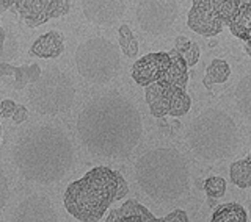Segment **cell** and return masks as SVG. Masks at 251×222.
Segmentation results:
<instances>
[{
    "instance_id": "obj_13",
    "label": "cell",
    "mask_w": 251,
    "mask_h": 222,
    "mask_svg": "<svg viewBox=\"0 0 251 222\" xmlns=\"http://www.w3.org/2000/svg\"><path fill=\"white\" fill-rule=\"evenodd\" d=\"M187 25L201 36H217L222 33L223 22L212 6L210 0H193L192 10L188 11Z\"/></svg>"
},
{
    "instance_id": "obj_7",
    "label": "cell",
    "mask_w": 251,
    "mask_h": 222,
    "mask_svg": "<svg viewBox=\"0 0 251 222\" xmlns=\"http://www.w3.org/2000/svg\"><path fill=\"white\" fill-rule=\"evenodd\" d=\"M75 88L71 77L57 67L44 70L28 88V100L38 114H60L74 104Z\"/></svg>"
},
{
    "instance_id": "obj_33",
    "label": "cell",
    "mask_w": 251,
    "mask_h": 222,
    "mask_svg": "<svg viewBox=\"0 0 251 222\" xmlns=\"http://www.w3.org/2000/svg\"><path fill=\"white\" fill-rule=\"evenodd\" d=\"M5 41H6V35H5V30L0 27V61H2L3 57V50H5Z\"/></svg>"
},
{
    "instance_id": "obj_29",
    "label": "cell",
    "mask_w": 251,
    "mask_h": 222,
    "mask_svg": "<svg viewBox=\"0 0 251 222\" xmlns=\"http://www.w3.org/2000/svg\"><path fill=\"white\" fill-rule=\"evenodd\" d=\"M162 222H188V216L184 210H173L170 215L160 218Z\"/></svg>"
},
{
    "instance_id": "obj_17",
    "label": "cell",
    "mask_w": 251,
    "mask_h": 222,
    "mask_svg": "<svg viewBox=\"0 0 251 222\" xmlns=\"http://www.w3.org/2000/svg\"><path fill=\"white\" fill-rule=\"evenodd\" d=\"M234 102L243 121L251 125V72L242 77L237 86H235Z\"/></svg>"
},
{
    "instance_id": "obj_26",
    "label": "cell",
    "mask_w": 251,
    "mask_h": 222,
    "mask_svg": "<svg viewBox=\"0 0 251 222\" xmlns=\"http://www.w3.org/2000/svg\"><path fill=\"white\" fill-rule=\"evenodd\" d=\"M210 2H212V6H214V10L217 11V14L220 16V19H222L223 25L225 23L229 25V22L232 21L235 13H237L240 8L239 0H210Z\"/></svg>"
},
{
    "instance_id": "obj_18",
    "label": "cell",
    "mask_w": 251,
    "mask_h": 222,
    "mask_svg": "<svg viewBox=\"0 0 251 222\" xmlns=\"http://www.w3.org/2000/svg\"><path fill=\"white\" fill-rule=\"evenodd\" d=\"M170 58H171V66L170 70L167 72L162 80H167L171 85H176L179 88L185 89L187 88V83H188V66L184 60V57L180 55L179 52H176L173 49L171 52H168Z\"/></svg>"
},
{
    "instance_id": "obj_20",
    "label": "cell",
    "mask_w": 251,
    "mask_h": 222,
    "mask_svg": "<svg viewBox=\"0 0 251 222\" xmlns=\"http://www.w3.org/2000/svg\"><path fill=\"white\" fill-rule=\"evenodd\" d=\"M210 222H248V215L239 203H223L217 207Z\"/></svg>"
},
{
    "instance_id": "obj_35",
    "label": "cell",
    "mask_w": 251,
    "mask_h": 222,
    "mask_svg": "<svg viewBox=\"0 0 251 222\" xmlns=\"http://www.w3.org/2000/svg\"><path fill=\"white\" fill-rule=\"evenodd\" d=\"M245 52H247V55H250V57H251V41L245 43Z\"/></svg>"
},
{
    "instance_id": "obj_36",
    "label": "cell",
    "mask_w": 251,
    "mask_h": 222,
    "mask_svg": "<svg viewBox=\"0 0 251 222\" xmlns=\"http://www.w3.org/2000/svg\"><path fill=\"white\" fill-rule=\"evenodd\" d=\"M240 5H251V0H239Z\"/></svg>"
},
{
    "instance_id": "obj_23",
    "label": "cell",
    "mask_w": 251,
    "mask_h": 222,
    "mask_svg": "<svg viewBox=\"0 0 251 222\" xmlns=\"http://www.w3.org/2000/svg\"><path fill=\"white\" fill-rule=\"evenodd\" d=\"M175 50L182 55L188 67L196 66V63L200 61V55H201L200 45L193 41H190L187 36H177L176 38Z\"/></svg>"
},
{
    "instance_id": "obj_38",
    "label": "cell",
    "mask_w": 251,
    "mask_h": 222,
    "mask_svg": "<svg viewBox=\"0 0 251 222\" xmlns=\"http://www.w3.org/2000/svg\"><path fill=\"white\" fill-rule=\"evenodd\" d=\"M0 141H2V129H0Z\"/></svg>"
},
{
    "instance_id": "obj_12",
    "label": "cell",
    "mask_w": 251,
    "mask_h": 222,
    "mask_svg": "<svg viewBox=\"0 0 251 222\" xmlns=\"http://www.w3.org/2000/svg\"><path fill=\"white\" fill-rule=\"evenodd\" d=\"M171 66V58L168 53H148L135 61L132 67V78L140 86H149L162 80L167 75Z\"/></svg>"
},
{
    "instance_id": "obj_10",
    "label": "cell",
    "mask_w": 251,
    "mask_h": 222,
    "mask_svg": "<svg viewBox=\"0 0 251 222\" xmlns=\"http://www.w3.org/2000/svg\"><path fill=\"white\" fill-rule=\"evenodd\" d=\"M71 0H18L13 11L18 10L28 27L35 28L47 21L69 13Z\"/></svg>"
},
{
    "instance_id": "obj_32",
    "label": "cell",
    "mask_w": 251,
    "mask_h": 222,
    "mask_svg": "<svg viewBox=\"0 0 251 222\" xmlns=\"http://www.w3.org/2000/svg\"><path fill=\"white\" fill-rule=\"evenodd\" d=\"M16 66H11L10 63H3L0 61V77H10L14 75Z\"/></svg>"
},
{
    "instance_id": "obj_19",
    "label": "cell",
    "mask_w": 251,
    "mask_h": 222,
    "mask_svg": "<svg viewBox=\"0 0 251 222\" xmlns=\"http://www.w3.org/2000/svg\"><path fill=\"white\" fill-rule=\"evenodd\" d=\"M229 30L242 41H251V5H240L239 11L229 22Z\"/></svg>"
},
{
    "instance_id": "obj_24",
    "label": "cell",
    "mask_w": 251,
    "mask_h": 222,
    "mask_svg": "<svg viewBox=\"0 0 251 222\" xmlns=\"http://www.w3.org/2000/svg\"><path fill=\"white\" fill-rule=\"evenodd\" d=\"M43 70L38 65H27V66H21V67H16L14 70V77H16V82L13 83V86L16 89H24L25 86L30 83H35L39 77H41Z\"/></svg>"
},
{
    "instance_id": "obj_4",
    "label": "cell",
    "mask_w": 251,
    "mask_h": 222,
    "mask_svg": "<svg viewBox=\"0 0 251 222\" xmlns=\"http://www.w3.org/2000/svg\"><path fill=\"white\" fill-rule=\"evenodd\" d=\"M127 194L129 185L120 172L98 166L68 185L63 202L66 211L77 221L98 222L104 218L110 205Z\"/></svg>"
},
{
    "instance_id": "obj_2",
    "label": "cell",
    "mask_w": 251,
    "mask_h": 222,
    "mask_svg": "<svg viewBox=\"0 0 251 222\" xmlns=\"http://www.w3.org/2000/svg\"><path fill=\"white\" fill-rule=\"evenodd\" d=\"M11 155L22 178L44 186L60 181L74 163L73 142L53 125H38L24 132Z\"/></svg>"
},
{
    "instance_id": "obj_25",
    "label": "cell",
    "mask_w": 251,
    "mask_h": 222,
    "mask_svg": "<svg viewBox=\"0 0 251 222\" xmlns=\"http://www.w3.org/2000/svg\"><path fill=\"white\" fill-rule=\"evenodd\" d=\"M118 35H120V47L123 53L127 58H135L138 55V43L135 36H133L129 25H121L118 28Z\"/></svg>"
},
{
    "instance_id": "obj_37",
    "label": "cell",
    "mask_w": 251,
    "mask_h": 222,
    "mask_svg": "<svg viewBox=\"0 0 251 222\" xmlns=\"http://www.w3.org/2000/svg\"><path fill=\"white\" fill-rule=\"evenodd\" d=\"M5 11H6V10H5V8H3L2 5H0V16H2V14H3Z\"/></svg>"
},
{
    "instance_id": "obj_16",
    "label": "cell",
    "mask_w": 251,
    "mask_h": 222,
    "mask_svg": "<svg viewBox=\"0 0 251 222\" xmlns=\"http://www.w3.org/2000/svg\"><path fill=\"white\" fill-rule=\"evenodd\" d=\"M65 49V36L60 31H49V33L38 38L30 47V53L39 58H57Z\"/></svg>"
},
{
    "instance_id": "obj_21",
    "label": "cell",
    "mask_w": 251,
    "mask_h": 222,
    "mask_svg": "<svg viewBox=\"0 0 251 222\" xmlns=\"http://www.w3.org/2000/svg\"><path fill=\"white\" fill-rule=\"evenodd\" d=\"M229 75H231L229 65L222 58H215L209 63V66L206 69V75L202 78V85L206 88H210L212 85L225 83L229 78Z\"/></svg>"
},
{
    "instance_id": "obj_9",
    "label": "cell",
    "mask_w": 251,
    "mask_h": 222,
    "mask_svg": "<svg viewBox=\"0 0 251 222\" xmlns=\"http://www.w3.org/2000/svg\"><path fill=\"white\" fill-rule=\"evenodd\" d=\"M135 16L141 31L152 38L163 36L177 21L179 5L176 0H140Z\"/></svg>"
},
{
    "instance_id": "obj_11",
    "label": "cell",
    "mask_w": 251,
    "mask_h": 222,
    "mask_svg": "<svg viewBox=\"0 0 251 222\" xmlns=\"http://www.w3.org/2000/svg\"><path fill=\"white\" fill-rule=\"evenodd\" d=\"M10 222H60V218L49 197L33 194L16 205Z\"/></svg>"
},
{
    "instance_id": "obj_31",
    "label": "cell",
    "mask_w": 251,
    "mask_h": 222,
    "mask_svg": "<svg viewBox=\"0 0 251 222\" xmlns=\"http://www.w3.org/2000/svg\"><path fill=\"white\" fill-rule=\"evenodd\" d=\"M28 117V110L24 107V105H18L14 110V114H13V122L14 124H22L25 122Z\"/></svg>"
},
{
    "instance_id": "obj_28",
    "label": "cell",
    "mask_w": 251,
    "mask_h": 222,
    "mask_svg": "<svg viewBox=\"0 0 251 222\" xmlns=\"http://www.w3.org/2000/svg\"><path fill=\"white\" fill-rule=\"evenodd\" d=\"M8 200H10V183H8L3 169L0 168V211L6 207Z\"/></svg>"
},
{
    "instance_id": "obj_34",
    "label": "cell",
    "mask_w": 251,
    "mask_h": 222,
    "mask_svg": "<svg viewBox=\"0 0 251 222\" xmlns=\"http://www.w3.org/2000/svg\"><path fill=\"white\" fill-rule=\"evenodd\" d=\"M16 2H18V0H0V5H2L5 10H11V8L16 6Z\"/></svg>"
},
{
    "instance_id": "obj_30",
    "label": "cell",
    "mask_w": 251,
    "mask_h": 222,
    "mask_svg": "<svg viewBox=\"0 0 251 222\" xmlns=\"http://www.w3.org/2000/svg\"><path fill=\"white\" fill-rule=\"evenodd\" d=\"M16 107L18 105H16L13 100H3L2 104H0V117H13Z\"/></svg>"
},
{
    "instance_id": "obj_22",
    "label": "cell",
    "mask_w": 251,
    "mask_h": 222,
    "mask_svg": "<svg viewBox=\"0 0 251 222\" xmlns=\"http://www.w3.org/2000/svg\"><path fill=\"white\" fill-rule=\"evenodd\" d=\"M231 181L239 188H250L251 186V154L248 158L237 160L231 164L229 168Z\"/></svg>"
},
{
    "instance_id": "obj_5",
    "label": "cell",
    "mask_w": 251,
    "mask_h": 222,
    "mask_svg": "<svg viewBox=\"0 0 251 222\" xmlns=\"http://www.w3.org/2000/svg\"><path fill=\"white\" fill-rule=\"evenodd\" d=\"M187 146L190 152L204 163L226 160L240 147L237 124L225 110H202L188 125Z\"/></svg>"
},
{
    "instance_id": "obj_15",
    "label": "cell",
    "mask_w": 251,
    "mask_h": 222,
    "mask_svg": "<svg viewBox=\"0 0 251 222\" xmlns=\"http://www.w3.org/2000/svg\"><path fill=\"white\" fill-rule=\"evenodd\" d=\"M107 222H162L160 218H155L146 207L137 200L129 199L120 208L112 210Z\"/></svg>"
},
{
    "instance_id": "obj_27",
    "label": "cell",
    "mask_w": 251,
    "mask_h": 222,
    "mask_svg": "<svg viewBox=\"0 0 251 222\" xmlns=\"http://www.w3.org/2000/svg\"><path fill=\"white\" fill-rule=\"evenodd\" d=\"M204 191L212 199L223 197L226 193V181L222 177H209L204 181Z\"/></svg>"
},
{
    "instance_id": "obj_1",
    "label": "cell",
    "mask_w": 251,
    "mask_h": 222,
    "mask_svg": "<svg viewBox=\"0 0 251 222\" xmlns=\"http://www.w3.org/2000/svg\"><path fill=\"white\" fill-rule=\"evenodd\" d=\"M77 134L86 152L118 161L140 144L143 122L132 100L110 91L86 102L77 117Z\"/></svg>"
},
{
    "instance_id": "obj_6",
    "label": "cell",
    "mask_w": 251,
    "mask_h": 222,
    "mask_svg": "<svg viewBox=\"0 0 251 222\" xmlns=\"http://www.w3.org/2000/svg\"><path fill=\"white\" fill-rule=\"evenodd\" d=\"M75 67L86 82L105 85L112 82L121 69L120 49L105 38H91L75 50Z\"/></svg>"
},
{
    "instance_id": "obj_14",
    "label": "cell",
    "mask_w": 251,
    "mask_h": 222,
    "mask_svg": "<svg viewBox=\"0 0 251 222\" xmlns=\"http://www.w3.org/2000/svg\"><path fill=\"white\" fill-rule=\"evenodd\" d=\"M127 0H82V10L85 18L96 25L108 27L120 21Z\"/></svg>"
},
{
    "instance_id": "obj_8",
    "label": "cell",
    "mask_w": 251,
    "mask_h": 222,
    "mask_svg": "<svg viewBox=\"0 0 251 222\" xmlns=\"http://www.w3.org/2000/svg\"><path fill=\"white\" fill-rule=\"evenodd\" d=\"M145 97L151 114L159 119L163 116H184L192 107V100L185 89L167 80H159L146 86Z\"/></svg>"
},
{
    "instance_id": "obj_3",
    "label": "cell",
    "mask_w": 251,
    "mask_h": 222,
    "mask_svg": "<svg viewBox=\"0 0 251 222\" xmlns=\"http://www.w3.org/2000/svg\"><path fill=\"white\" fill-rule=\"evenodd\" d=\"M135 180L155 203H171L190 191V169L185 156L176 147H154L135 163Z\"/></svg>"
}]
</instances>
